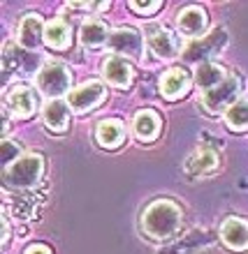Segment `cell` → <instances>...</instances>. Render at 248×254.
<instances>
[{
  "mask_svg": "<svg viewBox=\"0 0 248 254\" xmlns=\"http://www.w3.org/2000/svg\"><path fill=\"white\" fill-rule=\"evenodd\" d=\"M44 42H47V47L63 51V49H67L70 42H72V30L67 28L65 21L54 19L47 28H44Z\"/></svg>",
  "mask_w": 248,
  "mask_h": 254,
  "instance_id": "d6986e66",
  "label": "cell"
},
{
  "mask_svg": "<svg viewBox=\"0 0 248 254\" xmlns=\"http://www.w3.org/2000/svg\"><path fill=\"white\" fill-rule=\"evenodd\" d=\"M228 76V72L218 65H211V63H204L197 69V86L204 88V90H211L214 86H218L223 79Z\"/></svg>",
  "mask_w": 248,
  "mask_h": 254,
  "instance_id": "7402d4cb",
  "label": "cell"
},
{
  "mask_svg": "<svg viewBox=\"0 0 248 254\" xmlns=\"http://www.w3.org/2000/svg\"><path fill=\"white\" fill-rule=\"evenodd\" d=\"M130 7H132L134 12H139V14H155L158 9L162 7V2L160 0H153V2H139V0H134V2H130Z\"/></svg>",
  "mask_w": 248,
  "mask_h": 254,
  "instance_id": "603a6c76",
  "label": "cell"
},
{
  "mask_svg": "<svg viewBox=\"0 0 248 254\" xmlns=\"http://www.w3.org/2000/svg\"><path fill=\"white\" fill-rule=\"evenodd\" d=\"M109 49H112V51H119V54H123V56L139 58L141 56V35L137 33L134 28L114 30L112 37H109Z\"/></svg>",
  "mask_w": 248,
  "mask_h": 254,
  "instance_id": "30bf717a",
  "label": "cell"
},
{
  "mask_svg": "<svg viewBox=\"0 0 248 254\" xmlns=\"http://www.w3.org/2000/svg\"><path fill=\"white\" fill-rule=\"evenodd\" d=\"M221 238L232 250H248V222L242 217H228L221 227Z\"/></svg>",
  "mask_w": 248,
  "mask_h": 254,
  "instance_id": "7c38bea8",
  "label": "cell"
},
{
  "mask_svg": "<svg viewBox=\"0 0 248 254\" xmlns=\"http://www.w3.org/2000/svg\"><path fill=\"white\" fill-rule=\"evenodd\" d=\"M102 74H105L107 83H112L116 88H127L134 76L132 65L127 61H123V58H116V56L114 58H107L105 67H102Z\"/></svg>",
  "mask_w": 248,
  "mask_h": 254,
  "instance_id": "5bb4252c",
  "label": "cell"
},
{
  "mask_svg": "<svg viewBox=\"0 0 248 254\" xmlns=\"http://www.w3.org/2000/svg\"><path fill=\"white\" fill-rule=\"evenodd\" d=\"M79 40L84 47L93 49V47H100L107 42V26L98 19H88L84 26H81V33H79Z\"/></svg>",
  "mask_w": 248,
  "mask_h": 254,
  "instance_id": "ffe728a7",
  "label": "cell"
},
{
  "mask_svg": "<svg viewBox=\"0 0 248 254\" xmlns=\"http://www.w3.org/2000/svg\"><path fill=\"white\" fill-rule=\"evenodd\" d=\"M181 222H183V213L179 203L169 199H160L153 201L151 206H146V210L141 213V231L148 238L167 241V238H174L179 234Z\"/></svg>",
  "mask_w": 248,
  "mask_h": 254,
  "instance_id": "6da1fadb",
  "label": "cell"
},
{
  "mask_svg": "<svg viewBox=\"0 0 248 254\" xmlns=\"http://www.w3.org/2000/svg\"><path fill=\"white\" fill-rule=\"evenodd\" d=\"M216 167H218V155H216L214 148H207V146L197 148L186 160V171L190 176H204L209 171H214Z\"/></svg>",
  "mask_w": 248,
  "mask_h": 254,
  "instance_id": "2e32d148",
  "label": "cell"
},
{
  "mask_svg": "<svg viewBox=\"0 0 248 254\" xmlns=\"http://www.w3.org/2000/svg\"><path fill=\"white\" fill-rule=\"evenodd\" d=\"M225 118H228V127L232 132H246L248 129V100H237L225 111Z\"/></svg>",
  "mask_w": 248,
  "mask_h": 254,
  "instance_id": "44dd1931",
  "label": "cell"
},
{
  "mask_svg": "<svg viewBox=\"0 0 248 254\" xmlns=\"http://www.w3.org/2000/svg\"><path fill=\"white\" fill-rule=\"evenodd\" d=\"M26 254H54V252H51V248H47V245H30V248L26 250Z\"/></svg>",
  "mask_w": 248,
  "mask_h": 254,
  "instance_id": "d4e9b609",
  "label": "cell"
},
{
  "mask_svg": "<svg viewBox=\"0 0 248 254\" xmlns=\"http://www.w3.org/2000/svg\"><path fill=\"white\" fill-rule=\"evenodd\" d=\"M190 90V76H188L186 69H169V72L162 74L160 79V95L165 100L174 102V100H181L183 95Z\"/></svg>",
  "mask_w": 248,
  "mask_h": 254,
  "instance_id": "ba28073f",
  "label": "cell"
},
{
  "mask_svg": "<svg viewBox=\"0 0 248 254\" xmlns=\"http://www.w3.org/2000/svg\"><path fill=\"white\" fill-rule=\"evenodd\" d=\"M176 26L183 35L188 37H202L204 30H207V12L197 5L183 7L179 12V19H176Z\"/></svg>",
  "mask_w": 248,
  "mask_h": 254,
  "instance_id": "9c48e42d",
  "label": "cell"
},
{
  "mask_svg": "<svg viewBox=\"0 0 248 254\" xmlns=\"http://www.w3.org/2000/svg\"><path fill=\"white\" fill-rule=\"evenodd\" d=\"M225 42H228V33H225L223 28H218L214 33H209L204 40H195L193 44L183 51V61L186 63H202V65H204V61H209L211 56H216L223 47H225Z\"/></svg>",
  "mask_w": 248,
  "mask_h": 254,
  "instance_id": "8992f818",
  "label": "cell"
},
{
  "mask_svg": "<svg viewBox=\"0 0 248 254\" xmlns=\"http://www.w3.org/2000/svg\"><path fill=\"white\" fill-rule=\"evenodd\" d=\"M37 88L49 97L61 100V95H65L70 88V72L58 63H49L37 74Z\"/></svg>",
  "mask_w": 248,
  "mask_h": 254,
  "instance_id": "277c9868",
  "label": "cell"
},
{
  "mask_svg": "<svg viewBox=\"0 0 248 254\" xmlns=\"http://www.w3.org/2000/svg\"><path fill=\"white\" fill-rule=\"evenodd\" d=\"M44 40V28H42L40 14H26L19 23V44L28 51H35Z\"/></svg>",
  "mask_w": 248,
  "mask_h": 254,
  "instance_id": "8fae6325",
  "label": "cell"
},
{
  "mask_svg": "<svg viewBox=\"0 0 248 254\" xmlns=\"http://www.w3.org/2000/svg\"><path fill=\"white\" fill-rule=\"evenodd\" d=\"M148 44H151V49H153V54L158 56V58H174L176 54H179V42H176V37L169 30H165V28H155V30H151L148 33Z\"/></svg>",
  "mask_w": 248,
  "mask_h": 254,
  "instance_id": "e0dca14e",
  "label": "cell"
},
{
  "mask_svg": "<svg viewBox=\"0 0 248 254\" xmlns=\"http://www.w3.org/2000/svg\"><path fill=\"white\" fill-rule=\"evenodd\" d=\"M42 171H44L42 155L26 153L19 155L12 164H7L5 171H2V181H5L7 188L12 190H28L37 185V181L42 178Z\"/></svg>",
  "mask_w": 248,
  "mask_h": 254,
  "instance_id": "7a4b0ae2",
  "label": "cell"
},
{
  "mask_svg": "<svg viewBox=\"0 0 248 254\" xmlns=\"http://www.w3.org/2000/svg\"><path fill=\"white\" fill-rule=\"evenodd\" d=\"M105 97H107L105 86L98 83V81H88V83L74 88L72 93L67 95V104L72 107L74 114H86L91 109L100 107L102 102H105Z\"/></svg>",
  "mask_w": 248,
  "mask_h": 254,
  "instance_id": "5b68a950",
  "label": "cell"
},
{
  "mask_svg": "<svg viewBox=\"0 0 248 254\" xmlns=\"http://www.w3.org/2000/svg\"><path fill=\"white\" fill-rule=\"evenodd\" d=\"M160 127H162V121L153 109H144V111H139L134 116V134L144 143H151V141L158 139Z\"/></svg>",
  "mask_w": 248,
  "mask_h": 254,
  "instance_id": "4fadbf2b",
  "label": "cell"
},
{
  "mask_svg": "<svg viewBox=\"0 0 248 254\" xmlns=\"http://www.w3.org/2000/svg\"><path fill=\"white\" fill-rule=\"evenodd\" d=\"M44 125L56 134H63L67 132V127H70V109H67L65 102L61 100H51L47 102V107H44Z\"/></svg>",
  "mask_w": 248,
  "mask_h": 254,
  "instance_id": "9a60e30c",
  "label": "cell"
},
{
  "mask_svg": "<svg viewBox=\"0 0 248 254\" xmlns=\"http://www.w3.org/2000/svg\"><path fill=\"white\" fill-rule=\"evenodd\" d=\"M16 153V148H14V143H9V141H5V143H2V162H5V167L7 164H12V155Z\"/></svg>",
  "mask_w": 248,
  "mask_h": 254,
  "instance_id": "cb8c5ba5",
  "label": "cell"
},
{
  "mask_svg": "<svg viewBox=\"0 0 248 254\" xmlns=\"http://www.w3.org/2000/svg\"><path fill=\"white\" fill-rule=\"evenodd\" d=\"M7 111L14 114L16 118H30L37 109V97L28 86H14L5 97Z\"/></svg>",
  "mask_w": 248,
  "mask_h": 254,
  "instance_id": "52a82bcc",
  "label": "cell"
},
{
  "mask_svg": "<svg viewBox=\"0 0 248 254\" xmlns=\"http://www.w3.org/2000/svg\"><path fill=\"white\" fill-rule=\"evenodd\" d=\"M7 238H9V222L2 220V243H7Z\"/></svg>",
  "mask_w": 248,
  "mask_h": 254,
  "instance_id": "484cf974",
  "label": "cell"
},
{
  "mask_svg": "<svg viewBox=\"0 0 248 254\" xmlns=\"http://www.w3.org/2000/svg\"><path fill=\"white\" fill-rule=\"evenodd\" d=\"M125 139V127L116 118H107L98 125V141L102 148H119Z\"/></svg>",
  "mask_w": 248,
  "mask_h": 254,
  "instance_id": "ac0fdd59",
  "label": "cell"
},
{
  "mask_svg": "<svg viewBox=\"0 0 248 254\" xmlns=\"http://www.w3.org/2000/svg\"><path fill=\"white\" fill-rule=\"evenodd\" d=\"M239 90H242V76L235 72H228V76H225L218 86H214L211 90H204L202 104H204L207 111L218 114V111H223L225 107L230 109L235 104L237 97H239Z\"/></svg>",
  "mask_w": 248,
  "mask_h": 254,
  "instance_id": "3957f363",
  "label": "cell"
}]
</instances>
